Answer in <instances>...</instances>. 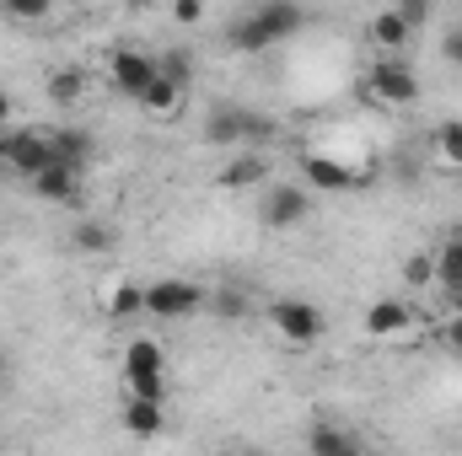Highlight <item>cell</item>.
<instances>
[{"instance_id": "cell-1", "label": "cell", "mask_w": 462, "mask_h": 456, "mask_svg": "<svg viewBox=\"0 0 462 456\" xmlns=\"http://www.w3.org/2000/svg\"><path fill=\"white\" fill-rule=\"evenodd\" d=\"M301 27H307V5H301V0H263L258 11H247L242 22L226 27V49L258 54V49H274V43L296 38Z\"/></svg>"}, {"instance_id": "cell-2", "label": "cell", "mask_w": 462, "mask_h": 456, "mask_svg": "<svg viewBox=\"0 0 462 456\" xmlns=\"http://www.w3.org/2000/svg\"><path fill=\"white\" fill-rule=\"evenodd\" d=\"M124 387L134 397L167 403V354H162L156 339H129V349H124Z\"/></svg>"}, {"instance_id": "cell-3", "label": "cell", "mask_w": 462, "mask_h": 456, "mask_svg": "<svg viewBox=\"0 0 462 456\" xmlns=\"http://www.w3.org/2000/svg\"><path fill=\"white\" fill-rule=\"evenodd\" d=\"M269 328L285 343H296V349H312V343L328 333V317H323V306H312L301 296H285V301L269 306Z\"/></svg>"}, {"instance_id": "cell-4", "label": "cell", "mask_w": 462, "mask_h": 456, "mask_svg": "<svg viewBox=\"0 0 462 456\" xmlns=\"http://www.w3.org/2000/svg\"><path fill=\"white\" fill-rule=\"evenodd\" d=\"M365 97H376L387 108H409V103H420V76L409 70V59L387 54L365 70Z\"/></svg>"}, {"instance_id": "cell-5", "label": "cell", "mask_w": 462, "mask_h": 456, "mask_svg": "<svg viewBox=\"0 0 462 456\" xmlns=\"http://www.w3.org/2000/svg\"><path fill=\"white\" fill-rule=\"evenodd\" d=\"M205 301H210V290H205V285H194V279H156V285H145V312H151V317H162V323L194 317Z\"/></svg>"}, {"instance_id": "cell-6", "label": "cell", "mask_w": 462, "mask_h": 456, "mask_svg": "<svg viewBox=\"0 0 462 456\" xmlns=\"http://www.w3.org/2000/svg\"><path fill=\"white\" fill-rule=\"evenodd\" d=\"M312 215V194L307 188H291V183H274L263 199H258V221L269 231H291V226H301Z\"/></svg>"}, {"instance_id": "cell-7", "label": "cell", "mask_w": 462, "mask_h": 456, "mask_svg": "<svg viewBox=\"0 0 462 456\" xmlns=\"http://www.w3.org/2000/svg\"><path fill=\"white\" fill-rule=\"evenodd\" d=\"M205 140L221 145V150H242V145H253V108L216 103V108L205 114Z\"/></svg>"}, {"instance_id": "cell-8", "label": "cell", "mask_w": 462, "mask_h": 456, "mask_svg": "<svg viewBox=\"0 0 462 456\" xmlns=\"http://www.w3.org/2000/svg\"><path fill=\"white\" fill-rule=\"evenodd\" d=\"M54 161V140L43 134V129H16V134H5V167H16V172H43Z\"/></svg>"}, {"instance_id": "cell-9", "label": "cell", "mask_w": 462, "mask_h": 456, "mask_svg": "<svg viewBox=\"0 0 462 456\" xmlns=\"http://www.w3.org/2000/svg\"><path fill=\"white\" fill-rule=\"evenodd\" d=\"M32 194L49 199V205H81V167L49 161L43 172H32Z\"/></svg>"}, {"instance_id": "cell-10", "label": "cell", "mask_w": 462, "mask_h": 456, "mask_svg": "<svg viewBox=\"0 0 462 456\" xmlns=\"http://www.w3.org/2000/svg\"><path fill=\"white\" fill-rule=\"evenodd\" d=\"M108 76H114V87L124 97H140L151 87V76H156V59L140 54V49H118L114 59H108Z\"/></svg>"}, {"instance_id": "cell-11", "label": "cell", "mask_w": 462, "mask_h": 456, "mask_svg": "<svg viewBox=\"0 0 462 456\" xmlns=\"http://www.w3.org/2000/svg\"><path fill=\"white\" fill-rule=\"evenodd\" d=\"M301 178H307V188H318V194H345V188L360 183V178H355L349 167H339L334 156H307V161H301Z\"/></svg>"}, {"instance_id": "cell-12", "label": "cell", "mask_w": 462, "mask_h": 456, "mask_svg": "<svg viewBox=\"0 0 462 456\" xmlns=\"http://www.w3.org/2000/svg\"><path fill=\"white\" fill-rule=\"evenodd\" d=\"M414 323V312H409V301H371V312H365V333L371 339H398L403 328Z\"/></svg>"}, {"instance_id": "cell-13", "label": "cell", "mask_w": 462, "mask_h": 456, "mask_svg": "<svg viewBox=\"0 0 462 456\" xmlns=\"http://www.w3.org/2000/svg\"><path fill=\"white\" fill-rule=\"evenodd\" d=\"M124 430H129V435H140V441L162 435V430H167L162 403H156V397H134V392H129V403H124Z\"/></svg>"}, {"instance_id": "cell-14", "label": "cell", "mask_w": 462, "mask_h": 456, "mask_svg": "<svg viewBox=\"0 0 462 456\" xmlns=\"http://www.w3.org/2000/svg\"><path fill=\"white\" fill-rule=\"evenodd\" d=\"M49 140H54V161L87 167V161L97 156V140H92V129H76V123H65V129H54Z\"/></svg>"}, {"instance_id": "cell-15", "label": "cell", "mask_w": 462, "mask_h": 456, "mask_svg": "<svg viewBox=\"0 0 462 456\" xmlns=\"http://www.w3.org/2000/svg\"><path fill=\"white\" fill-rule=\"evenodd\" d=\"M307 446H312L318 456H355V451H360V435L339 430L334 419H318V424L307 430Z\"/></svg>"}, {"instance_id": "cell-16", "label": "cell", "mask_w": 462, "mask_h": 456, "mask_svg": "<svg viewBox=\"0 0 462 456\" xmlns=\"http://www.w3.org/2000/svg\"><path fill=\"white\" fill-rule=\"evenodd\" d=\"M183 92H189V87H178L172 76H162V70H156V76H151V87H145V92H140L134 103H140L145 114L167 118V114H178V103H183Z\"/></svg>"}, {"instance_id": "cell-17", "label": "cell", "mask_w": 462, "mask_h": 456, "mask_svg": "<svg viewBox=\"0 0 462 456\" xmlns=\"http://www.w3.org/2000/svg\"><path fill=\"white\" fill-rule=\"evenodd\" d=\"M43 92H49V103H54V108H76V103L87 97V70L65 65V70H54V76H49V87H43Z\"/></svg>"}, {"instance_id": "cell-18", "label": "cell", "mask_w": 462, "mask_h": 456, "mask_svg": "<svg viewBox=\"0 0 462 456\" xmlns=\"http://www.w3.org/2000/svg\"><path fill=\"white\" fill-rule=\"evenodd\" d=\"M269 178V161L263 156H231L226 167H221V188H253V183H263Z\"/></svg>"}, {"instance_id": "cell-19", "label": "cell", "mask_w": 462, "mask_h": 456, "mask_svg": "<svg viewBox=\"0 0 462 456\" xmlns=\"http://www.w3.org/2000/svg\"><path fill=\"white\" fill-rule=\"evenodd\" d=\"M371 38H376V43H382L387 54H398V49H403V43L414 38V27H409V22H403V11L393 5V11H382V16L371 22Z\"/></svg>"}, {"instance_id": "cell-20", "label": "cell", "mask_w": 462, "mask_h": 456, "mask_svg": "<svg viewBox=\"0 0 462 456\" xmlns=\"http://www.w3.org/2000/svg\"><path fill=\"white\" fill-rule=\"evenodd\" d=\"M108 317H114V323H129V317H145V285H134V279H124V285H114V296H108Z\"/></svg>"}, {"instance_id": "cell-21", "label": "cell", "mask_w": 462, "mask_h": 456, "mask_svg": "<svg viewBox=\"0 0 462 456\" xmlns=\"http://www.w3.org/2000/svg\"><path fill=\"white\" fill-rule=\"evenodd\" d=\"M430 258H436V285H447V290H462V236L441 242Z\"/></svg>"}, {"instance_id": "cell-22", "label": "cell", "mask_w": 462, "mask_h": 456, "mask_svg": "<svg viewBox=\"0 0 462 456\" xmlns=\"http://www.w3.org/2000/svg\"><path fill=\"white\" fill-rule=\"evenodd\" d=\"M70 242H76L81 252H108V247H114V231L103 226V221H81V226H76V236H70Z\"/></svg>"}, {"instance_id": "cell-23", "label": "cell", "mask_w": 462, "mask_h": 456, "mask_svg": "<svg viewBox=\"0 0 462 456\" xmlns=\"http://www.w3.org/2000/svg\"><path fill=\"white\" fill-rule=\"evenodd\" d=\"M156 70H162V76H172L178 87H189V81H194V54L172 49V54H162V59H156Z\"/></svg>"}, {"instance_id": "cell-24", "label": "cell", "mask_w": 462, "mask_h": 456, "mask_svg": "<svg viewBox=\"0 0 462 456\" xmlns=\"http://www.w3.org/2000/svg\"><path fill=\"white\" fill-rule=\"evenodd\" d=\"M403 285H436V258H430V252L409 258V263H403Z\"/></svg>"}, {"instance_id": "cell-25", "label": "cell", "mask_w": 462, "mask_h": 456, "mask_svg": "<svg viewBox=\"0 0 462 456\" xmlns=\"http://www.w3.org/2000/svg\"><path fill=\"white\" fill-rule=\"evenodd\" d=\"M49 5H54V0H0V11L16 16V22H38V16H49Z\"/></svg>"}, {"instance_id": "cell-26", "label": "cell", "mask_w": 462, "mask_h": 456, "mask_svg": "<svg viewBox=\"0 0 462 456\" xmlns=\"http://www.w3.org/2000/svg\"><path fill=\"white\" fill-rule=\"evenodd\" d=\"M436 145H441V156H447L452 167H462V123H441Z\"/></svg>"}, {"instance_id": "cell-27", "label": "cell", "mask_w": 462, "mask_h": 456, "mask_svg": "<svg viewBox=\"0 0 462 456\" xmlns=\"http://www.w3.org/2000/svg\"><path fill=\"white\" fill-rule=\"evenodd\" d=\"M441 59H447L452 70H462V27H447V32H441Z\"/></svg>"}, {"instance_id": "cell-28", "label": "cell", "mask_w": 462, "mask_h": 456, "mask_svg": "<svg viewBox=\"0 0 462 456\" xmlns=\"http://www.w3.org/2000/svg\"><path fill=\"white\" fill-rule=\"evenodd\" d=\"M216 312H226V317H242V312H247V296H242V290H221V296H216Z\"/></svg>"}, {"instance_id": "cell-29", "label": "cell", "mask_w": 462, "mask_h": 456, "mask_svg": "<svg viewBox=\"0 0 462 456\" xmlns=\"http://www.w3.org/2000/svg\"><path fill=\"white\" fill-rule=\"evenodd\" d=\"M398 11H403V22H409V27H425V16H430V0H398Z\"/></svg>"}, {"instance_id": "cell-30", "label": "cell", "mask_w": 462, "mask_h": 456, "mask_svg": "<svg viewBox=\"0 0 462 456\" xmlns=\"http://www.w3.org/2000/svg\"><path fill=\"white\" fill-rule=\"evenodd\" d=\"M172 11H178V22H183V27H194V22L205 16V0H172Z\"/></svg>"}, {"instance_id": "cell-31", "label": "cell", "mask_w": 462, "mask_h": 456, "mask_svg": "<svg viewBox=\"0 0 462 456\" xmlns=\"http://www.w3.org/2000/svg\"><path fill=\"white\" fill-rule=\"evenodd\" d=\"M441 339H447V349H457V354H462V317L447 323V333H441Z\"/></svg>"}, {"instance_id": "cell-32", "label": "cell", "mask_w": 462, "mask_h": 456, "mask_svg": "<svg viewBox=\"0 0 462 456\" xmlns=\"http://www.w3.org/2000/svg\"><path fill=\"white\" fill-rule=\"evenodd\" d=\"M5 381H11V354L0 349V387H5Z\"/></svg>"}, {"instance_id": "cell-33", "label": "cell", "mask_w": 462, "mask_h": 456, "mask_svg": "<svg viewBox=\"0 0 462 456\" xmlns=\"http://www.w3.org/2000/svg\"><path fill=\"white\" fill-rule=\"evenodd\" d=\"M124 5H134V11H151V5H162V0H124Z\"/></svg>"}, {"instance_id": "cell-34", "label": "cell", "mask_w": 462, "mask_h": 456, "mask_svg": "<svg viewBox=\"0 0 462 456\" xmlns=\"http://www.w3.org/2000/svg\"><path fill=\"white\" fill-rule=\"evenodd\" d=\"M5 114H11V103H5V92H0V129H5Z\"/></svg>"}, {"instance_id": "cell-35", "label": "cell", "mask_w": 462, "mask_h": 456, "mask_svg": "<svg viewBox=\"0 0 462 456\" xmlns=\"http://www.w3.org/2000/svg\"><path fill=\"white\" fill-rule=\"evenodd\" d=\"M0 161H5V129H0Z\"/></svg>"}]
</instances>
